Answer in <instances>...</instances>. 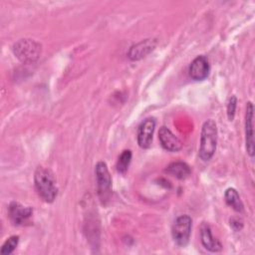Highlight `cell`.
<instances>
[{
    "label": "cell",
    "instance_id": "cell-6",
    "mask_svg": "<svg viewBox=\"0 0 255 255\" xmlns=\"http://www.w3.org/2000/svg\"><path fill=\"white\" fill-rule=\"evenodd\" d=\"M254 107L252 102H248L246 106L245 115V142L247 153L253 157L254 156Z\"/></svg>",
    "mask_w": 255,
    "mask_h": 255
},
{
    "label": "cell",
    "instance_id": "cell-7",
    "mask_svg": "<svg viewBox=\"0 0 255 255\" xmlns=\"http://www.w3.org/2000/svg\"><path fill=\"white\" fill-rule=\"evenodd\" d=\"M32 212L30 206H25L18 201H12L8 206V216L14 225L24 224L31 217Z\"/></svg>",
    "mask_w": 255,
    "mask_h": 255
},
{
    "label": "cell",
    "instance_id": "cell-15",
    "mask_svg": "<svg viewBox=\"0 0 255 255\" xmlns=\"http://www.w3.org/2000/svg\"><path fill=\"white\" fill-rule=\"evenodd\" d=\"M131 151L129 149H125L119 156L118 158V161H117V170L118 172L122 173V174H125L128 169V166L130 164V161H131Z\"/></svg>",
    "mask_w": 255,
    "mask_h": 255
},
{
    "label": "cell",
    "instance_id": "cell-1",
    "mask_svg": "<svg viewBox=\"0 0 255 255\" xmlns=\"http://www.w3.org/2000/svg\"><path fill=\"white\" fill-rule=\"evenodd\" d=\"M34 182L39 196L46 202H53L57 196L58 188L52 171L43 166H38L34 174Z\"/></svg>",
    "mask_w": 255,
    "mask_h": 255
},
{
    "label": "cell",
    "instance_id": "cell-11",
    "mask_svg": "<svg viewBox=\"0 0 255 255\" xmlns=\"http://www.w3.org/2000/svg\"><path fill=\"white\" fill-rule=\"evenodd\" d=\"M158 139H159V142H160L161 146L165 150L175 152V151L180 150L181 147H182V143L178 139V137H176L172 133V131L168 128L164 127V126L159 128Z\"/></svg>",
    "mask_w": 255,
    "mask_h": 255
},
{
    "label": "cell",
    "instance_id": "cell-5",
    "mask_svg": "<svg viewBox=\"0 0 255 255\" xmlns=\"http://www.w3.org/2000/svg\"><path fill=\"white\" fill-rule=\"evenodd\" d=\"M98 194L102 203L109 200L112 191V177L105 161L97 162L95 166Z\"/></svg>",
    "mask_w": 255,
    "mask_h": 255
},
{
    "label": "cell",
    "instance_id": "cell-13",
    "mask_svg": "<svg viewBox=\"0 0 255 255\" xmlns=\"http://www.w3.org/2000/svg\"><path fill=\"white\" fill-rule=\"evenodd\" d=\"M165 171L170 175L175 176L178 179H185L191 173V169L189 165L183 161H174L169 163L166 166Z\"/></svg>",
    "mask_w": 255,
    "mask_h": 255
},
{
    "label": "cell",
    "instance_id": "cell-12",
    "mask_svg": "<svg viewBox=\"0 0 255 255\" xmlns=\"http://www.w3.org/2000/svg\"><path fill=\"white\" fill-rule=\"evenodd\" d=\"M200 240L205 249L210 252H219L222 249V244L213 237L209 225L202 224L200 228Z\"/></svg>",
    "mask_w": 255,
    "mask_h": 255
},
{
    "label": "cell",
    "instance_id": "cell-8",
    "mask_svg": "<svg viewBox=\"0 0 255 255\" xmlns=\"http://www.w3.org/2000/svg\"><path fill=\"white\" fill-rule=\"evenodd\" d=\"M155 128V120L147 118L138 126L137 128V143L141 148H148L152 141V135Z\"/></svg>",
    "mask_w": 255,
    "mask_h": 255
},
{
    "label": "cell",
    "instance_id": "cell-16",
    "mask_svg": "<svg viewBox=\"0 0 255 255\" xmlns=\"http://www.w3.org/2000/svg\"><path fill=\"white\" fill-rule=\"evenodd\" d=\"M19 242V236L18 235H13L10 236L2 245L1 250H0V254L2 255H9L11 254L17 247Z\"/></svg>",
    "mask_w": 255,
    "mask_h": 255
},
{
    "label": "cell",
    "instance_id": "cell-3",
    "mask_svg": "<svg viewBox=\"0 0 255 255\" xmlns=\"http://www.w3.org/2000/svg\"><path fill=\"white\" fill-rule=\"evenodd\" d=\"M15 57L22 63L32 64L39 60L42 54V46L33 39H20L12 47Z\"/></svg>",
    "mask_w": 255,
    "mask_h": 255
},
{
    "label": "cell",
    "instance_id": "cell-9",
    "mask_svg": "<svg viewBox=\"0 0 255 255\" xmlns=\"http://www.w3.org/2000/svg\"><path fill=\"white\" fill-rule=\"evenodd\" d=\"M210 66L208 59L203 56H197L189 65V76L194 81H203L209 75Z\"/></svg>",
    "mask_w": 255,
    "mask_h": 255
},
{
    "label": "cell",
    "instance_id": "cell-18",
    "mask_svg": "<svg viewBox=\"0 0 255 255\" xmlns=\"http://www.w3.org/2000/svg\"><path fill=\"white\" fill-rule=\"evenodd\" d=\"M229 224L234 231H240L243 228V220L240 217H232L229 220Z\"/></svg>",
    "mask_w": 255,
    "mask_h": 255
},
{
    "label": "cell",
    "instance_id": "cell-2",
    "mask_svg": "<svg viewBox=\"0 0 255 255\" xmlns=\"http://www.w3.org/2000/svg\"><path fill=\"white\" fill-rule=\"evenodd\" d=\"M216 145L217 126L212 119H209L204 122L201 128L199 157L204 161L209 160L216 150Z\"/></svg>",
    "mask_w": 255,
    "mask_h": 255
},
{
    "label": "cell",
    "instance_id": "cell-4",
    "mask_svg": "<svg viewBox=\"0 0 255 255\" xmlns=\"http://www.w3.org/2000/svg\"><path fill=\"white\" fill-rule=\"evenodd\" d=\"M192 228L191 217L187 214L178 216L171 227V235L176 245L184 247L187 245Z\"/></svg>",
    "mask_w": 255,
    "mask_h": 255
},
{
    "label": "cell",
    "instance_id": "cell-14",
    "mask_svg": "<svg viewBox=\"0 0 255 255\" xmlns=\"http://www.w3.org/2000/svg\"><path fill=\"white\" fill-rule=\"evenodd\" d=\"M224 199L227 205L232 207L237 212H243L244 205L243 202L240 199V196L237 192V190L233 187H229L226 189L224 193Z\"/></svg>",
    "mask_w": 255,
    "mask_h": 255
},
{
    "label": "cell",
    "instance_id": "cell-17",
    "mask_svg": "<svg viewBox=\"0 0 255 255\" xmlns=\"http://www.w3.org/2000/svg\"><path fill=\"white\" fill-rule=\"evenodd\" d=\"M236 107H237V98L233 95L229 98V101L227 104V118L229 121H233L235 117Z\"/></svg>",
    "mask_w": 255,
    "mask_h": 255
},
{
    "label": "cell",
    "instance_id": "cell-10",
    "mask_svg": "<svg viewBox=\"0 0 255 255\" xmlns=\"http://www.w3.org/2000/svg\"><path fill=\"white\" fill-rule=\"evenodd\" d=\"M155 46H156V41L154 39L142 40V41L132 45L129 48V50L128 52V57L132 61L140 60V59L146 57V55H148L151 51H153Z\"/></svg>",
    "mask_w": 255,
    "mask_h": 255
}]
</instances>
